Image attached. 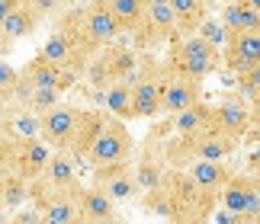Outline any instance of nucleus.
Here are the masks:
<instances>
[{
    "mask_svg": "<svg viewBox=\"0 0 260 224\" xmlns=\"http://www.w3.org/2000/svg\"><path fill=\"white\" fill-rule=\"evenodd\" d=\"M238 151V138L225 135L218 125L193 131V135H177L164 144V160L174 170H186L196 160H228Z\"/></svg>",
    "mask_w": 260,
    "mask_h": 224,
    "instance_id": "nucleus-1",
    "label": "nucleus"
},
{
    "mask_svg": "<svg viewBox=\"0 0 260 224\" xmlns=\"http://www.w3.org/2000/svg\"><path fill=\"white\" fill-rule=\"evenodd\" d=\"M164 182L174 196V215L167 224H209L212 221V215L218 211V196L206 192L203 186H196L186 170L167 167Z\"/></svg>",
    "mask_w": 260,
    "mask_h": 224,
    "instance_id": "nucleus-2",
    "label": "nucleus"
},
{
    "mask_svg": "<svg viewBox=\"0 0 260 224\" xmlns=\"http://www.w3.org/2000/svg\"><path fill=\"white\" fill-rule=\"evenodd\" d=\"M138 61H142V52H135L132 45H122V42H113L106 48H100L93 55V61L87 64V87L93 90L96 96H103V90L109 84H132L135 70H138Z\"/></svg>",
    "mask_w": 260,
    "mask_h": 224,
    "instance_id": "nucleus-3",
    "label": "nucleus"
},
{
    "mask_svg": "<svg viewBox=\"0 0 260 224\" xmlns=\"http://www.w3.org/2000/svg\"><path fill=\"white\" fill-rule=\"evenodd\" d=\"M167 80V61L157 55H142L132 77V119H157Z\"/></svg>",
    "mask_w": 260,
    "mask_h": 224,
    "instance_id": "nucleus-4",
    "label": "nucleus"
},
{
    "mask_svg": "<svg viewBox=\"0 0 260 224\" xmlns=\"http://www.w3.org/2000/svg\"><path fill=\"white\" fill-rule=\"evenodd\" d=\"M167 64L180 74L189 77H212L218 67H222V48H215L212 42H206L203 35H183L171 42V55H167Z\"/></svg>",
    "mask_w": 260,
    "mask_h": 224,
    "instance_id": "nucleus-5",
    "label": "nucleus"
},
{
    "mask_svg": "<svg viewBox=\"0 0 260 224\" xmlns=\"http://www.w3.org/2000/svg\"><path fill=\"white\" fill-rule=\"evenodd\" d=\"M135 154V138L128 131V122L116 119V116H103V125H100V135L90 147L87 167H106V164H125Z\"/></svg>",
    "mask_w": 260,
    "mask_h": 224,
    "instance_id": "nucleus-6",
    "label": "nucleus"
},
{
    "mask_svg": "<svg viewBox=\"0 0 260 224\" xmlns=\"http://www.w3.org/2000/svg\"><path fill=\"white\" fill-rule=\"evenodd\" d=\"M177 39V23H174V10L171 4H154L145 7V16L138 29L132 32V48L142 55H154L157 48L171 45Z\"/></svg>",
    "mask_w": 260,
    "mask_h": 224,
    "instance_id": "nucleus-7",
    "label": "nucleus"
},
{
    "mask_svg": "<svg viewBox=\"0 0 260 224\" xmlns=\"http://www.w3.org/2000/svg\"><path fill=\"white\" fill-rule=\"evenodd\" d=\"M218 208L238 218H260V182L251 170H235L225 189L218 192Z\"/></svg>",
    "mask_w": 260,
    "mask_h": 224,
    "instance_id": "nucleus-8",
    "label": "nucleus"
},
{
    "mask_svg": "<svg viewBox=\"0 0 260 224\" xmlns=\"http://www.w3.org/2000/svg\"><path fill=\"white\" fill-rule=\"evenodd\" d=\"M81 112H84L81 106L61 99L52 112H45V116L39 119V138H42L55 154H68V147H71V141H74V131H77V122H81Z\"/></svg>",
    "mask_w": 260,
    "mask_h": 224,
    "instance_id": "nucleus-9",
    "label": "nucleus"
},
{
    "mask_svg": "<svg viewBox=\"0 0 260 224\" xmlns=\"http://www.w3.org/2000/svg\"><path fill=\"white\" fill-rule=\"evenodd\" d=\"M90 186H96L100 192H106L116 205L135 202L138 196H142L138 179H135V170H132V160H125V164H106V167L90 170Z\"/></svg>",
    "mask_w": 260,
    "mask_h": 224,
    "instance_id": "nucleus-10",
    "label": "nucleus"
},
{
    "mask_svg": "<svg viewBox=\"0 0 260 224\" xmlns=\"http://www.w3.org/2000/svg\"><path fill=\"white\" fill-rule=\"evenodd\" d=\"M167 61V58H164ZM206 80L199 77H189V74H180L167 64V80H164V96H161V116H177V112H183L189 106L203 103V93H206Z\"/></svg>",
    "mask_w": 260,
    "mask_h": 224,
    "instance_id": "nucleus-11",
    "label": "nucleus"
},
{
    "mask_svg": "<svg viewBox=\"0 0 260 224\" xmlns=\"http://www.w3.org/2000/svg\"><path fill=\"white\" fill-rule=\"evenodd\" d=\"M19 77L23 80H29L36 90L39 87H45V90H58V93H64V90H71L74 84H77V77L74 74H68L64 67H58V64H52L45 55H32L26 61L23 67H19Z\"/></svg>",
    "mask_w": 260,
    "mask_h": 224,
    "instance_id": "nucleus-12",
    "label": "nucleus"
},
{
    "mask_svg": "<svg viewBox=\"0 0 260 224\" xmlns=\"http://www.w3.org/2000/svg\"><path fill=\"white\" fill-rule=\"evenodd\" d=\"M55 151L45 144L42 138H19L16 141V160H13V173L16 176H23L26 182L39 179L48 167V160H52Z\"/></svg>",
    "mask_w": 260,
    "mask_h": 224,
    "instance_id": "nucleus-13",
    "label": "nucleus"
},
{
    "mask_svg": "<svg viewBox=\"0 0 260 224\" xmlns=\"http://www.w3.org/2000/svg\"><path fill=\"white\" fill-rule=\"evenodd\" d=\"M254 64H260V35L257 32L228 35V42L222 45V67L238 77Z\"/></svg>",
    "mask_w": 260,
    "mask_h": 224,
    "instance_id": "nucleus-14",
    "label": "nucleus"
},
{
    "mask_svg": "<svg viewBox=\"0 0 260 224\" xmlns=\"http://www.w3.org/2000/svg\"><path fill=\"white\" fill-rule=\"evenodd\" d=\"M81 26H84V35L93 42L96 48H106V45H113L119 42V26H116V19L106 13L103 7H96V4H81Z\"/></svg>",
    "mask_w": 260,
    "mask_h": 224,
    "instance_id": "nucleus-15",
    "label": "nucleus"
},
{
    "mask_svg": "<svg viewBox=\"0 0 260 224\" xmlns=\"http://www.w3.org/2000/svg\"><path fill=\"white\" fill-rule=\"evenodd\" d=\"M116 208V202L96 186H81L77 192V224H106L119 215Z\"/></svg>",
    "mask_w": 260,
    "mask_h": 224,
    "instance_id": "nucleus-16",
    "label": "nucleus"
},
{
    "mask_svg": "<svg viewBox=\"0 0 260 224\" xmlns=\"http://www.w3.org/2000/svg\"><path fill=\"white\" fill-rule=\"evenodd\" d=\"M215 125L241 141L247 131H251V122H247V99L241 93H228L215 103Z\"/></svg>",
    "mask_w": 260,
    "mask_h": 224,
    "instance_id": "nucleus-17",
    "label": "nucleus"
},
{
    "mask_svg": "<svg viewBox=\"0 0 260 224\" xmlns=\"http://www.w3.org/2000/svg\"><path fill=\"white\" fill-rule=\"evenodd\" d=\"M135 179H138V189L148 192V189H154V186H161V179H164V173H167V160H164V144L157 147L154 141H148V144L142 147V154L135 157Z\"/></svg>",
    "mask_w": 260,
    "mask_h": 224,
    "instance_id": "nucleus-18",
    "label": "nucleus"
},
{
    "mask_svg": "<svg viewBox=\"0 0 260 224\" xmlns=\"http://www.w3.org/2000/svg\"><path fill=\"white\" fill-rule=\"evenodd\" d=\"M189 179L196 182V186H203L206 192H212V196H218V192L225 189V182L232 179L235 167L228 164V160H196V164L186 167Z\"/></svg>",
    "mask_w": 260,
    "mask_h": 224,
    "instance_id": "nucleus-19",
    "label": "nucleus"
},
{
    "mask_svg": "<svg viewBox=\"0 0 260 224\" xmlns=\"http://www.w3.org/2000/svg\"><path fill=\"white\" fill-rule=\"evenodd\" d=\"M103 116L106 112H96V109H84L81 112V122H77V131H74V141L71 147H68V157L71 160H87L90 157V147H93V141L100 135V125H103Z\"/></svg>",
    "mask_w": 260,
    "mask_h": 224,
    "instance_id": "nucleus-20",
    "label": "nucleus"
},
{
    "mask_svg": "<svg viewBox=\"0 0 260 224\" xmlns=\"http://www.w3.org/2000/svg\"><path fill=\"white\" fill-rule=\"evenodd\" d=\"M222 26L228 29V35H247V32H257L260 35V13L254 7H247L244 0H228L222 7Z\"/></svg>",
    "mask_w": 260,
    "mask_h": 224,
    "instance_id": "nucleus-21",
    "label": "nucleus"
},
{
    "mask_svg": "<svg viewBox=\"0 0 260 224\" xmlns=\"http://www.w3.org/2000/svg\"><path fill=\"white\" fill-rule=\"evenodd\" d=\"M209 7H212V0H171L174 23H177V39L196 35V29L203 26V19L212 16Z\"/></svg>",
    "mask_w": 260,
    "mask_h": 224,
    "instance_id": "nucleus-22",
    "label": "nucleus"
},
{
    "mask_svg": "<svg viewBox=\"0 0 260 224\" xmlns=\"http://www.w3.org/2000/svg\"><path fill=\"white\" fill-rule=\"evenodd\" d=\"M39 26H42V19L36 16V10L29 7V0H23V4H19L13 13L0 23V32L16 45V42H23V39H32L39 32Z\"/></svg>",
    "mask_w": 260,
    "mask_h": 224,
    "instance_id": "nucleus-23",
    "label": "nucleus"
},
{
    "mask_svg": "<svg viewBox=\"0 0 260 224\" xmlns=\"http://www.w3.org/2000/svg\"><path fill=\"white\" fill-rule=\"evenodd\" d=\"M90 4L103 7L116 19L122 35H132L138 29V23H142V16H145V0H90Z\"/></svg>",
    "mask_w": 260,
    "mask_h": 224,
    "instance_id": "nucleus-24",
    "label": "nucleus"
},
{
    "mask_svg": "<svg viewBox=\"0 0 260 224\" xmlns=\"http://www.w3.org/2000/svg\"><path fill=\"white\" fill-rule=\"evenodd\" d=\"M215 125V106L212 103H196L183 112L171 116V128L174 135H193V131H203V128H212Z\"/></svg>",
    "mask_w": 260,
    "mask_h": 224,
    "instance_id": "nucleus-25",
    "label": "nucleus"
},
{
    "mask_svg": "<svg viewBox=\"0 0 260 224\" xmlns=\"http://www.w3.org/2000/svg\"><path fill=\"white\" fill-rule=\"evenodd\" d=\"M100 103H103V112L106 116H116L122 122H135L132 119V84H109L103 90V96H100Z\"/></svg>",
    "mask_w": 260,
    "mask_h": 224,
    "instance_id": "nucleus-26",
    "label": "nucleus"
},
{
    "mask_svg": "<svg viewBox=\"0 0 260 224\" xmlns=\"http://www.w3.org/2000/svg\"><path fill=\"white\" fill-rule=\"evenodd\" d=\"M39 179L52 182V186H77V160H71L68 154H52V160H48L45 173Z\"/></svg>",
    "mask_w": 260,
    "mask_h": 224,
    "instance_id": "nucleus-27",
    "label": "nucleus"
},
{
    "mask_svg": "<svg viewBox=\"0 0 260 224\" xmlns=\"http://www.w3.org/2000/svg\"><path fill=\"white\" fill-rule=\"evenodd\" d=\"M0 205L7 211H16V208L29 205V182L23 176H16V173L0 176Z\"/></svg>",
    "mask_w": 260,
    "mask_h": 224,
    "instance_id": "nucleus-28",
    "label": "nucleus"
},
{
    "mask_svg": "<svg viewBox=\"0 0 260 224\" xmlns=\"http://www.w3.org/2000/svg\"><path fill=\"white\" fill-rule=\"evenodd\" d=\"M58 103H61V93L58 90H45V87H39V90H32V96L26 99V112H32L36 119H42L45 112H52Z\"/></svg>",
    "mask_w": 260,
    "mask_h": 224,
    "instance_id": "nucleus-29",
    "label": "nucleus"
},
{
    "mask_svg": "<svg viewBox=\"0 0 260 224\" xmlns=\"http://www.w3.org/2000/svg\"><path fill=\"white\" fill-rule=\"evenodd\" d=\"M16 80H19V67H13L7 58H0V109H4V106H13Z\"/></svg>",
    "mask_w": 260,
    "mask_h": 224,
    "instance_id": "nucleus-30",
    "label": "nucleus"
},
{
    "mask_svg": "<svg viewBox=\"0 0 260 224\" xmlns=\"http://www.w3.org/2000/svg\"><path fill=\"white\" fill-rule=\"evenodd\" d=\"M235 93H241L244 99H254V96H260V64H254V67H247L244 74H238L235 77Z\"/></svg>",
    "mask_w": 260,
    "mask_h": 224,
    "instance_id": "nucleus-31",
    "label": "nucleus"
},
{
    "mask_svg": "<svg viewBox=\"0 0 260 224\" xmlns=\"http://www.w3.org/2000/svg\"><path fill=\"white\" fill-rule=\"evenodd\" d=\"M16 141L10 131L0 125V176H7V173H13V160H16Z\"/></svg>",
    "mask_w": 260,
    "mask_h": 224,
    "instance_id": "nucleus-32",
    "label": "nucleus"
},
{
    "mask_svg": "<svg viewBox=\"0 0 260 224\" xmlns=\"http://www.w3.org/2000/svg\"><path fill=\"white\" fill-rule=\"evenodd\" d=\"M196 35H203L206 42H212L215 48H222V45L228 42V29L222 26V19H218V16H209V19H203V26L196 29Z\"/></svg>",
    "mask_w": 260,
    "mask_h": 224,
    "instance_id": "nucleus-33",
    "label": "nucleus"
},
{
    "mask_svg": "<svg viewBox=\"0 0 260 224\" xmlns=\"http://www.w3.org/2000/svg\"><path fill=\"white\" fill-rule=\"evenodd\" d=\"M29 7L36 10V16L42 19V23H45V19H55L58 13H61V7H58V0H29Z\"/></svg>",
    "mask_w": 260,
    "mask_h": 224,
    "instance_id": "nucleus-34",
    "label": "nucleus"
},
{
    "mask_svg": "<svg viewBox=\"0 0 260 224\" xmlns=\"http://www.w3.org/2000/svg\"><path fill=\"white\" fill-rule=\"evenodd\" d=\"M247 122H251V131L260 135V96L247 99Z\"/></svg>",
    "mask_w": 260,
    "mask_h": 224,
    "instance_id": "nucleus-35",
    "label": "nucleus"
},
{
    "mask_svg": "<svg viewBox=\"0 0 260 224\" xmlns=\"http://www.w3.org/2000/svg\"><path fill=\"white\" fill-rule=\"evenodd\" d=\"M215 224H238V215H232V211H225V208H218L215 215H212Z\"/></svg>",
    "mask_w": 260,
    "mask_h": 224,
    "instance_id": "nucleus-36",
    "label": "nucleus"
},
{
    "mask_svg": "<svg viewBox=\"0 0 260 224\" xmlns=\"http://www.w3.org/2000/svg\"><path fill=\"white\" fill-rule=\"evenodd\" d=\"M19 4H23V0H0V23H4V19H7L10 13H13V10H16Z\"/></svg>",
    "mask_w": 260,
    "mask_h": 224,
    "instance_id": "nucleus-37",
    "label": "nucleus"
},
{
    "mask_svg": "<svg viewBox=\"0 0 260 224\" xmlns=\"http://www.w3.org/2000/svg\"><path fill=\"white\" fill-rule=\"evenodd\" d=\"M10 52H13V42H10V39H7L4 32H0V58H7Z\"/></svg>",
    "mask_w": 260,
    "mask_h": 224,
    "instance_id": "nucleus-38",
    "label": "nucleus"
},
{
    "mask_svg": "<svg viewBox=\"0 0 260 224\" xmlns=\"http://www.w3.org/2000/svg\"><path fill=\"white\" fill-rule=\"evenodd\" d=\"M251 164H254V167H251V173H254V179L260 182V154H257V157L251 160Z\"/></svg>",
    "mask_w": 260,
    "mask_h": 224,
    "instance_id": "nucleus-39",
    "label": "nucleus"
},
{
    "mask_svg": "<svg viewBox=\"0 0 260 224\" xmlns=\"http://www.w3.org/2000/svg\"><path fill=\"white\" fill-rule=\"evenodd\" d=\"M0 224H10V211L4 205H0Z\"/></svg>",
    "mask_w": 260,
    "mask_h": 224,
    "instance_id": "nucleus-40",
    "label": "nucleus"
},
{
    "mask_svg": "<svg viewBox=\"0 0 260 224\" xmlns=\"http://www.w3.org/2000/svg\"><path fill=\"white\" fill-rule=\"evenodd\" d=\"M238 224H260V218H238Z\"/></svg>",
    "mask_w": 260,
    "mask_h": 224,
    "instance_id": "nucleus-41",
    "label": "nucleus"
},
{
    "mask_svg": "<svg viewBox=\"0 0 260 224\" xmlns=\"http://www.w3.org/2000/svg\"><path fill=\"white\" fill-rule=\"evenodd\" d=\"M244 4H247V7H254L257 13H260V0H244Z\"/></svg>",
    "mask_w": 260,
    "mask_h": 224,
    "instance_id": "nucleus-42",
    "label": "nucleus"
},
{
    "mask_svg": "<svg viewBox=\"0 0 260 224\" xmlns=\"http://www.w3.org/2000/svg\"><path fill=\"white\" fill-rule=\"evenodd\" d=\"M154 4H171V0H145V7H154Z\"/></svg>",
    "mask_w": 260,
    "mask_h": 224,
    "instance_id": "nucleus-43",
    "label": "nucleus"
},
{
    "mask_svg": "<svg viewBox=\"0 0 260 224\" xmlns=\"http://www.w3.org/2000/svg\"><path fill=\"white\" fill-rule=\"evenodd\" d=\"M106 224H128V221H125V218H119V215H116L113 221H106Z\"/></svg>",
    "mask_w": 260,
    "mask_h": 224,
    "instance_id": "nucleus-44",
    "label": "nucleus"
},
{
    "mask_svg": "<svg viewBox=\"0 0 260 224\" xmlns=\"http://www.w3.org/2000/svg\"><path fill=\"white\" fill-rule=\"evenodd\" d=\"M225 4H228V0H225Z\"/></svg>",
    "mask_w": 260,
    "mask_h": 224,
    "instance_id": "nucleus-45",
    "label": "nucleus"
}]
</instances>
